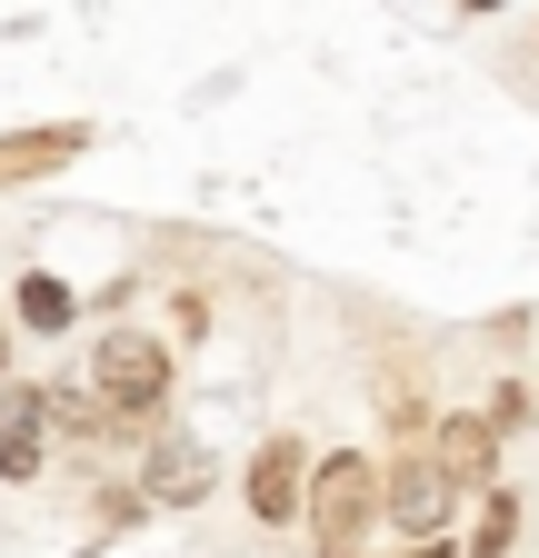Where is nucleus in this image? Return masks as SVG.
<instances>
[{
	"mask_svg": "<svg viewBox=\"0 0 539 558\" xmlns=\"http://www.w3.org/2000/svg\"><path fill=\"white\" fill-rule=\"evenodd\" d=\"M370 529H390V469L370 449H330L310 469V538H320V558H370Z\"/></svg>",
	"mask_w": 539,
	"mask_h": 558,
	"instance_id": "1",
	"label": "nucleus"
},
{
	"mask_svg": "<svg viewBox=\"0 0 539 558\" xmlns=\"http://www.w3.org/2000/svg\"><path fill=\"white\" fill-rule=\"evenodd\" d=\"M170 369H180V349L151 339V329H100V339H91V389H100L120 418L170 409Z\"/></svg>",
	"mask_w": 539,
	"mask_h": 558,
	"instance_id": "2",
	"label": "nucleus"
},
{
	"mask_svg": "<svg viewBox=\"0 0 539 558\" xmlns=\"http://www.w3.org/2000/svg\"><path fill=\"white\" fill-rule=\"evenodd\" d=\"M310 469H320V449H310L300 429H270V439L250 449V469H240V499H250V519H260V529H290V519H310Z\"/></svg>",
	"mask_w": 539,
	"mask_h": 558,
	"instance_id": "3",
	"label": "nucleus"
},
{
	"mask_svg": "<svg viewBox=\"0 0 539 558\" xmlns=\"http://www.w3.org/2000/svg\"><path fill=\"white\" fill-rule=\"evenodd\" d=\"M450 499H459V478L440 469V449L430 439H399V459H390V529L399 538H440L450 529Z\"/></svg>",
	"mask_w": 539,
	"mask_h": 558,
	"instance_id": "4",
	"label": "nucleus"
},
{
	"mask_svg": "<svg viewBox=\"0 0 539 558\" xmlns=\"http://www.w3.org/2000/svg\"><path fill=\"white\" fill-rule=\"evenodd\" d=\"M50 389L40 379H0V478H40L50 459Z\"/></svg>",
	"mask_w": 539,
	"mask_h": 558,
	"instance_id": "5",
	"label": "nucleus"
},
{
	"mask_svg": "<svg viewBox=\"0 0 539 558\" xmlns=\"http://www.w3.org/2000/svg\"><path fill=\"white\" fill-rule=\"evenodd\" d=\"M500 439H510V429H500V418H490V409H450V418H440V429H430V449H440V469L459 478V499H480V488L500 478Z\"/></svg>",
	"mask_w": 539,
	"mask_h": 558,
	"instance_id": "6",
	"label": "nucleus"
},
{
	"mask_svg": "<svg viewBox=\"0 0 539 558\" xmlns=\"http://www.w3.org/2000/svg\"><path fill=\"white\" fill-rule=\"evenodd\" d=\"M81 150H91V120H40V130H11V140H0V190L71 170Z\"/></svg>",
	"mask_w": 539,
	"mask_h": 558,
	"instance_id": "7",
	"label": "nucleus"
},
{
	"mask_svg": "<svg viewBox=\"0 0 539 558\" xmlns=\"http://www.w3.org/2000/svg\"><path fill=\"white\" fill-rule=\"evenodd\" d=\"M211 478L220 469H211V449H200L190 429H160L151 439V499L160 509H200V499H211Z\"/></svg>",
	"mask_w": 539,
	"mask_h": 558,
	"instance_id": "8",
	"label": "nucleus"
},
{
	"mask_svg": "<svg viewBox=\"0 0 539 558\" xmlns=\"http://www.w3.org/2000/svg\"><path fill=\"white\" fill-rule=\"evenodd\" d=\"M50 429H60V439H120L130 418H120L91 379H50Z\"/></svg>",
	"mask_w": 539,
	"mask_h": 558,
	"instance_id": "9",
	"label": "nucleus"
},
{
	"mask_svg": "<svg viewBox=\"0 0 539 558\" xmlns=\"http://www.w3.org/2000/svg\"><path fill=\"white\" fill-rule=\"evenodd\" d=\"M11 310H21V329L31 339H60L81 319V300H71V279H50V269H21V290H11Z\"/></svg>",
	"mask_w": 539,
	"mask_h": 558,
	"instance_id": "10",
	"label": "nucleus"
},
{
	"mask_svg": "<svg viewBox=\"0 0 539 558\" xmlns=\"http://www.w3.org/2000/svg\"><path fill=\"white\" fill-rule=\"evenodd\" d=\"M519 509H529L519 488L490 478V488H480V519H469V538H459V558H510V548H519Z\"/></svg>",
	"mask_w": 539,
	"mask_h": 558,
	"instance_id": "11",
	"label": "nucleus"
},
{
	"mask_svg": "<svg viewBox=\"0 0 539 558\" xmlns=\"http://www.w3.org/2000/svg\"><path fill=\"white\" fill-rule=\"evenodd\" d=\"M91 509H100V519H91V538H130L160 499H151V488H91Z\"/></svg>",
	"mask_w": 539,
	"mask_h": 558,
	"instance_id": "12",
	"label": "nucleus"
},
{
	"mask_svg": "<svg viewBox=\"0 0 539 558\" xmlns=\"http://www.w3.org/2000/svg\"><path fill=\"white\" fill-rule=\"evenodd\" d=\"M399 558H459V548H450V529H440V538H399Z\"/></svg>",
	"mask_w": 539,
	"mask_h": 558,
	"instance_id": "13",
	"label": "nucleus"
},
{
	"mask_svg": "<svg viewBox=\"0 0 539 558\" xmlns=\"http://www.w3.org/2000/svg\"><path fill=\"white\" fill-rule=\"evenodd\" d=\"M0 379H11V319H0Z\"/></svg>",
	"mask_w": 539,
	"mask_h": 558,
	"instance_id": "14",
	"label": "nucleus"
},
{
	"mask_svg": "<svg viewBox=\"0 0 539 558\" xmlns=\"http://www.w3.org/2000/svg\"><path fill=\"white\" fill-rule=\"evenodd\" d=\"M459 11H500V0H459Z\"/></svg>",
	"mask_w": 539,
	"mask_h": 558,
	"instance_id": "15",
	"label": "nucleus"
}]
</instances>
